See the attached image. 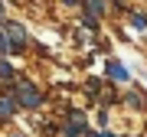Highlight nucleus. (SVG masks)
I'll return each instance as SVG.
<instances>
[{"mask_svg": "<svg viewBox=\"0 0 147 137\" xmlns=\"http://www.w3.org/2000/svg\"><path fill=\"white\" fill-rule=\"evenodd\" d=\"M65 3H72V0H65Z\"/></svg>", "mask_w": 147, "mask_h": 137, "instance_id": "obj_9", "label": "nucleus"}, {"mask_svg": "<svg viewBox=\"0 0 147 137\" xmlns=\"http://www.w3.org/2000/svg\"><path fill=\"white\" fill-rule=\"evenodd\" d=\"M105 68H108V75H111V79H118V82H124V79H127L124 65H118V62H105Z\"/></svg>", "mask_w": 147, "mask_h": 137, "instance_id": "obj_2", "label": "nucleus"}, {"mask_svg": "<svg viewBox=\"0 0 147 137\" xmlns=\"http://www.w3.org/2000/svg\"><path fill=\"white\" fill-rule=\"evenodd\" d=\"M13 114V101L10 98H0V118H10Z\"/></svg>", "mask_w": 147, "mask_h": 137, "instance_id": "obj_4", "label": "nucleus"}, {"mask_svg": "<svg viewBox=\"0 0 147 137\" xmlns=\"http://www.w3.org/2000/svg\"><path fill=\"white\" fill-rule=\"evenodd\" d=\"M0 79H13V68L7 65V62H0Z\"/></svg>", "mask_w": 147, "mask_h": 137, "instance_id": "obj_5", "label": "nucleus"}, {"mask_svg": "<svg viewBox=\"0 0 147 137\" xmlns=\"http://www.w3.org/2000/svg\"><path fill=\"white\" fill-rule=\"evenodd\" d=\"M88 13H105V0H85Z\"/></svg>", "mask_w": 147, "mask_h": 137, "instance_id": "obj_3", "label": "nucleus"}, {"mask_svg": "<svg viewBox=\"0 0 147 137\" xmlns=\"http://www.w3.org/2000/svg\"><path fill=\"white\" fill-rule=\"evenodd\" d=\"M16 101H20V105H26V108H39L42 95L33 88L30 82H23V85H16Z\"/></svg>", "mask_w": 147, "mask_h": 137, "instance_id": "obj_1", "label": "nucleus"}, {"mask_svg": "<svg viewBox=\"0 0 147 137\" xmlns=\"http://www.w3.org/2000/svg\"><path fill=\"white\" fill-rule=\"evenodd\" d=\"M88 137H115V134H108V131H101V134H88Z\"/></svg>", "mask_w": 147, "mask_h": 137, "instance_id": "obj_7", "label": "nucleus"}, {"mask_svg": "<svg viewBox=\"0 0 147 137\" xmlns=\"http://www.w3.org/2000/svg\"><path fill=\"white\" fill-rule=\"evenodd\" d=\"M131 23H134V26H137V30H147V20H144V16H141V13H137V16H131Z\"/></svg>", "mask_w": 147, "mask_h": 137, "instance_id": "obj_6", "label": "nucleus"}, {"mask_svg": "<svg viewBox=\"0 0 147 137\" xmlns=\"http://www.w3.org/2000/svg\"><path fill=\"white\" fill-rule=\"evenodd\" d=\"M0 16H3V7H0Z\"/></svg>", "mask_w": 147, "mask_h": 137, "instance_id": "obj_8", "label": "nucleus"}, {"mask_svg": "<svg viewBox=\"0 0 147 137\" xmlns=\"http://www.w3.org/2000/svg\"><path fill=\"white\" fill-rule=\"evenodd\" d=\"M13 137H20V134H13Z\"/></svg>", "mask_w": 147, "mask_h": 137, "instance_id": "obj_10", "label": "nucleus"}]
</instances>
